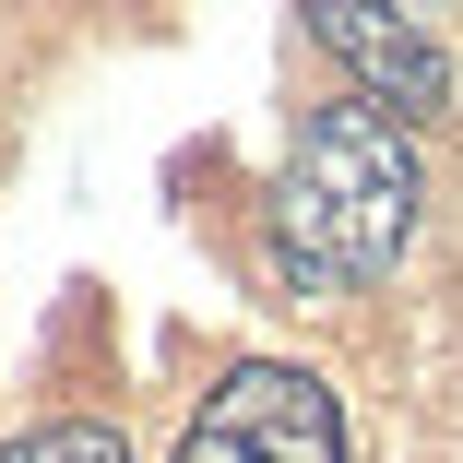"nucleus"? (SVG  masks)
<instances>
[{"label":"nucleus","instance_id":"1","mask_svg":"<svg viewBox=\"0 0 463 463\" xmlns=\"http://www.w3.org/2000/svg\"><path fill=\"white\" fill-rule=\"evenodd\" d=\"M416 131L381 119L368 96H333L286 131V166H273V261L298 286H368L392 273L416 238Z\"/></svg>","mask_w":463,"mask_h":463},{"label":"nucleus","instance_id":"2","mask_svg":"<svg viewBox=\"0 0 463 463\" xmlns=\"http://www.w3.org/2000/svg\"><path fill=\"white\" fill-rule=\"evenodd\" d=\"M178 463H345V404L298 356H238L226 381L191 404Z\"/></svg>","mask_w":463,"mask_h":463},{"label":"nucleus","instance_id":"3","mask_svg":"<svg viewBox=\"0 0 463 463\" xmlns=\"http://www.w3.org/2000/svg\"><path fill=\"white\" fill-rule=\"evenodd\" d=\"M309 36H321V60H345L356 71V96L381 108V119H439L451 108V60H439V36L416 24V13H368V0H309Z\"/></svg>","mask_w":463,"mask_h":463},{"label":"nucleus","instance_id":"4","mask_svg":"<svg viewBox=\"0 0 463 463\" xmlns=\"http://www.w3.org/2000/svg\"><path fill=\"white\" fill-rule=\"evenodd\" d=\"M0 463H131V439L96 428V416H48V428H24V439H0Z\"/></svg>","mask_w":463,"mask_h":463}]
</instances>
